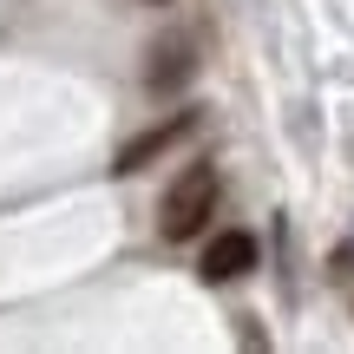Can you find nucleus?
I'll return each mask as SVG.
<instances>
[{
  "label": "nucleus",
  "mask_w": 354,
  "mask_h": 354,
  "mask_svg": "<svg viewBox=\"0 0 354 354\" xmlns=\"http://www.w3.org/2000/svg\"><path fill=\"white\" fill-rule=\"evenodd\" d=\"M190 131H197V105H190V112H171V118H158L151 131H138V138H131V145H118L112 171H118V177H138L145 165H158V158H165L171 145H184Z\"/></svg>",
  "instance_id": "f03ea898"
},
{
  "label": "nucleus",
  "mask_w": 354,
  "mask_h": 354,
  "mask_svg": "<svg viewBox=\"0 0 354 354\" xmlns=\"http://www.w3.org/2000/svg\"><path fill=\"white\" fill-rule=\"evenodd\" d=\"M216 197H223V171H216L210 158L184 165L171 177V190L158 197V236H165V243H190L216 216Z\"/></svg>",
  "instance_id": "f257e3e1"
},
{
  "label": "nucleus",
  "mask_w": 354,
  "mask_h": 354,
  "mask_svg": "<svg viewBox=\"0 0 354 354\" xmlns=\"http://www.w3.org/2000/svg\"><path fill=\"white\" fill-rule=\"evenodd\" d=\"M190 66H197V53H190V39H158V53H151V73H145V86L151 92H171V86H184L190 79Z\"/></svg>",
  "instance_id": "20e7f679"
},
{
  "label": "nucleus",
  "mask_w": 354,
  "mask_h": 354,
  "mask_svg": "<svg viewBox=\"0 0 354 354\" xmlns=\"http://www.w3.org/2000/svg\"><path fill=\"white\" fill-rule=\"evenodd\" d=\"M250 269H256V236L250 230H223V236H210L203 256H197L203 282H236V276H250Z\"/></svg>",
  "instance_id": "7ed1b4c3"
}]
</instances>
